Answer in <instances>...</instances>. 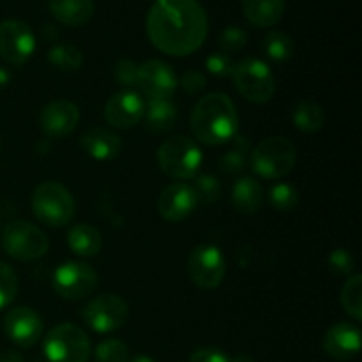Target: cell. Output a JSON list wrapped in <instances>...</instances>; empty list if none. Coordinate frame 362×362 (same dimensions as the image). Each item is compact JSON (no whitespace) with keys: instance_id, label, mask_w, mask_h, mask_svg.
Segmentation results:
<instances>
[{"instance_id":"cell-38","label":"cell","mask_w":362,"mask_h":362,"mask_svg":"<svg viewBox=\"0 0 362 362\" xmlns=\"http://www.w3.org/2000/svg\"><path fill=\"white\" fill-rule=\"evenodd\" d=\"M180 87L186 94H198L205 88V76L200 71H187L182 78H180Z\"/></svg>"},{"instance_id":"cell-43","label":"cell","mask_w":362,"mask_h":362,"mask_svg":"<svg viewBox=\"0 0 362 362\" xmlns=\"http://www.w3.org/2000/svg\"><path fill=\"white\" fill-rule=\"evenodd\" d=\"M230 362H255L253 357L247 356V354H239V356H235L233 359H230Z\"/></svg>"},{"instance_id":"cell-25","label":"cell","mask_w":362,"mask_h":362,"mask_svg":"<svg viewBox=\"0 0 362 362\" xmlns=\"http://www.w3.org/2000/svg\"><path fill=\"white\" fill-rule=\"evenodd\" d=\"M292 119L297 129L303 131V133H317L324 127L325 113L318 103L311 101V99H304V101L297 103Z\"/></svg>"},{"instance_id":"cell-13","label":"cell","mask_w":362,"mask_h":362,"mask_svg":"<svg viewBox=\"0 0 362 362\" xmlns=\"http://www.w3.org/2000/svg\"><path fill=\"white\" fill-rule=\"evenodd\" d=\"M136 87L148 99H172L179 87L175 73L163 60H147L138 66Z\"/></svg>"},{"instance_id":"cell-39","label":"cell","mask_w":362,"mask_h":362,"mask_svg":"<svg viewBox=\"0 0 362 362\" xmlns=\"http://www.w3.org/2000/svg\"><path fill=\"white\" fill-rule=\"evenodd\" d=\"M189 362H230V357L218 349H198L191 354Z\"/></svg>"},{"instance_id":"cell-1","label":"cell","mask_w":362,"mask_h":362,"mask_svg":"<svg viewBox=\"0 0 362 362\" xmlns=\"http://www.w3.org/2000/svg\"><path fill=\"white\" fill-rule=\"evenodd\" d=\"M207 13L198 0H156L147 16V35L159 52L186 57L204 45Z\"/></svg>"},{"instance_id":"cell-2","label":"cell","mask_w":362,"mask_h":362,"mask_svg":"<svg viewBox=\"0 0 362 362\" xmlns=\"http://www.w3.org/2000/svg\"><path fill=\"white\" fill-rule=\"evenodd\" d=\"M235 105L232 99L221 92L204 95L191 113V131L198 141L211 147L226 144L237 136Z\"/></svg>"},{"instance_id":"cell-23","label":"cell","mask_w":362,"mask_h":362,"mask_svg":"<svg viewBox=\"0 0 362 362\" xmlns=\"http://www.w3.org/2000/svg\"><path fill=\"white\" fill-rule=\"evenodd\" d=\"M232 204L240 214H255L264 204V189L255 177H243L237 180L232 191Z\"/></svg>"},{"instance_id":"cell-26","label":"cell","mask_w":362,"mask_h":362,"mask_svg":"<svg viewBox=\"0 0 362 362\" xmlns=\"http://www.w3.org/2000/svg\"><path fill=\"white\" fill-rule=\"evenodd\" d=\"M251 156V145L246 138L235 136L233 138V147L223 154V158L219 159V166L225 173L230 175H239L246 170L247 163H250Z\"/></svg>"},{"instance_id":"cell-31","label":"cell","mask_w":362,"mask_h":362,"mask_svg":"<svg viewBox=\"0 0 362 362\" xmlns=\"http://www.w3.org/2000/svg\"><path fill=\"white\" fill-rule=\"evenodd\" d=\"M95 362H127L129 361V349L120 339H105L95 346Z\"/></svg>"},{"instance_id":"cell-35","label":"cell","mask_w":362,"mask_h":362,"mask_svg":"<svg viewBox=\"0 0 362 362\" xmlns=\"http://www.w3.org/2000/svg\"><path fill=\"white\" fill-rule=\"evenodd\" d=\"M205 67L211 74L214 76H230L232 74V67H233V60L232 57L226 55L223 52H216L211 53V55L205 59Z\"/></svg>"},{"instance_id":"cell-8","label":"cell","mask_w":362,"mask_h":362,"mask_svg":"<svg viewBox=\"0 0 362 362\" xmlns=\"http://www.w3.org/2000/svg\"><path fill=\"white\" fill-rule=\"evenodd\" d=\"M2 247L20 262H34L48 253V237L39 226L28 221H11L2 232Z\"/></svg>"},{"instance_id":"cell-24","label":"cell","mask_w":362,"mask_h":362,"mask_svg":"<svg viewBox=\"0 0 362 362\" xmlns=\"http://www.w3.org/2000/svg\"><path fill=\"white\" fill-rule=\"evenodd\" d=\"M67 244L71 251L80 257H95L103 247V237L98 228L90 226L88 223H80L74 225L67 233Z\"/></svg>"},{"instance_id":"cell-28","label":"cell","mask_w":362,"mask_h":362,"mask_svg":"<svg viewBox=\"0 0 362 362\" xmlns=\"http://www.w3.org/2000/svg\"><path fill=\"white\" fill-rule=\"evenodd\" d=\"M48 60L64 73H73L83 66V53L73 45H55L48 52Z\"/></svg>"},{"instance_id":"cell-21","label":"cell","mask_w":362,"mask_h":362,"mask_svg":"<svg viewBox=\"0 0 362 362\" xmlns=\"http://www.w3.org/2000/svg\"><path fill=\"white\" fill-rule=\"evenodd\" d=\"M285 0H243V13L251 25L274 27L285 14Z\"/></svg>"},{"instance_id":"cell-12","label":"cell","mask_w":362,"mask_h":362,"mask_svg":"<svg viewBox=\"0 0 362 362\" xmlns=\"http://www.w3.org/2000/svg\"><path fill=\"white\" fill-rule=\"evenodd\" d=\"M35 49V35L21 20L0 21V57L11 66H23Z\"/></svg>"},{"instance_id":"cell-29","label":"cell","mask_w":362,"mask_h":362,"mask_svg":"<svg viewBox=\"0 0 362 362\" xmlns=\"http://www.w3.org/2000/svg\"><path fill=\"white\" fill-rule=\"evenodd\" d=\"M341 306L356 322L362 320V276L354 274L341 288Z\"/></svg>"},{"instance_id":"cell-19","label":"cell","mask_w":362,"mask_h":362,"mask_svg":"<svg viewBox=\"0 0 362 362\" xmlns=\"http://www.w3.org/2000/svg\"><path fill=\"white\" fill-rule=\"evenodd\" d=\"M80 145L85 154L90 156L98 161H110V159L119 158L122 152V140L117 133L106 129V127H94L88 129L80 138Z\"/></svg>"},{"instance_id":"cell-40","label":"cell","mask_w":362,"mask_h":362,"mask_svg":"<svg viewBox=\"0 0 362 362\" xmlns=\"http://www.w3.org/2000/svg\"><path fill=\"white\" fill-rule=\"evenodd\" d=\"M0 362H23V356L16 350H6L0 354Z\"/></svg>"},{"instance_id":"cell-32","label":"cell","mask_w":362,"mask_h":362,"mask_svg":"<svg viewBox=\"0 0 362 362\" xmlns=\"http://www.w3.org/2000/svg\"><path fill=\"white\" fill-rule=\"evenodd\" d=\"M218 45L221 48V52L226 53V55L243 52L244 46L247 45V32L244 28L235 27V25H230V27H226L219 34Z\"/></svg>"},{"instance_id":"cell-41","label":"cell","mask_w":362,"mask_h":362,"mask_svg":"<svg viewBox=\"0 0 362 362\" xmlns=\"http://www.w3.org/2000/svg\"><path fill=\"white\" fill-rule=\"evenodd\" d=\"M9 81H11V73L6 69V67L0 66V88L7 87V85H9Z\"/></svg>"},{"instance_id":"cell-44","label":"cell","mask_w":362,"mask_h":362,"mask_svg":"<svg viewBox=\"0 0 362 362\" xmlns=\"http://www.w3.org/2000/svg\"><path fill=\"white\" fill-rule=\"evenodd\" d=\"M127 362H156V361L152 359V357H148V356H136V357H133V359H129Z\"/></svg>"},{"instance_id":"cell-45","label":"cell","mask_w":362,"mask_h":362,"mask_svg":"<svg viewBox=\"0 0 362 362\" xmlns=\"http://www.w3.org/2000/svg\"><path fill=\"white\" fill-rule=\"evenodd\" d=\"M0 148H2V141H0Z\"/></svg>"},{"instance_id":"cell-4","label":"cell","mask_w":362,"mask_h":362,"mask_svg":"<svg viewBox=\"0 0 362 362\" xmlns=\"http://www.w3.org/2000/svg\"><path fill=\"white\" fill-rule=\"evenodd\" d=\"M296 145L285 136H269L251 151L250 165L257 175L274 180L288 175L296 166Z\"/></svg>"},{"instance_id":"cell-3","label":"cell","mask_w":362,"mask_h":362,"mask_svg":"<svg viewBox=\"0 0 362 362\" xmlns=\"http://www.w3.org/2000/svg\"><path fill=\"white\" fill-rule=\"evenodd\" d=\"M32 211L39 223L52 228H60L69 225L74 218L76 204L71 191L64 184L46 180L39 184L32 194Z\"/></svg>"},{"instance_id":"cell-42","label":"cell","mask_w":362,"mask_h":362,"mask_svg":"<svg viewBox=\"0 0 362 362\" xmlns=\"http://www.w3.org/2000/svg\"><path fill=\"white\" fill-rule=\"evenodd\" d=\"M42 35H45V39H57V28L55 27H52V25H45V27H42Z\"/></svg>"},{"instance_id":"cell-20","label":"cell","mask_w":362,"mask_h":362,"mask_svg":"<svg viewBox=\"0 0 362 362\" xmlns=\"http://www.w3.org/2000/svg\"><path fill=\"white\" fill-rule=\"evenodd\" d=\"M48 7L53 18L67 27H81L95 13L94 0H48Z\"/></svg>"},{"instance_id":"cell-11","label":"cell","mask_w":362,"mask_h":362,"mask_svg":"<svg viewBox=\"0 0 362 362\" xmlns=\"http://www.w3.org/2000/svg\"><path fill=\"white\" fill-rule=\"evenodd\" d=\"M187 272L193 281L202 290H214L225 279L226 264L221 250L212 244H200L194 247L187 260Z\"/></svg>"},{"instance_id":"cell-30","label":"cell","mask_w":362,"mask_h":362,"mask_svg":"<svg viewBox=\"0 0 362 362\" xmlns=\"http://www.w3.org/2000/svg\"><path fill=\"white\" fill-rule=\"evenodd\" d=\"M269 202H271V205L278 212H290L297 207V204H299V193H297L296 187L290 186V184H276V186L271 187Z\"/></svg>"},{"instance_id":"cell-15","label":"cell","mask_w":362,"mask_h":362,"mask_svg":"<svg viewBox=\"0 0 362 362\" xmlns=\"http://www.w3.org/2000/svg\"><path fill=\"white\" fill-rule=\"evenodd\" d=\"M80 122V110L67 99L48 103L39 113V127L49 138H62L73 133Z\"/></svg>"},{"instance_id":"cell-22","label":"cell","mask_w":362,"mask_h":362,"mask_svg":"<svg viewBox=\"0 0 362 362\" xmlns=\"http://www.w3.org/2000/svg\"><path fill=\"white\" fill-rule=\"evenodd\" d=\"M145 126L151 133H168L175 127L179 113L172 99H148L144 112Z\"/></svg>"},{"instance_id":"cell-16","label":"cell","mask_w":362,"mask_h":362,"mask_svg":"<svg viewBox=\"0 0 362 362\" xmlns=\"http://www.w3.org/2000/svg\"><path fill=\"white\" fill-rule=\"evenodd\" d=\"M145 103L133 90H120L108 99L105 106L106 122L117 129H131L144 119Z\"/></svg>"},{"instance_id":"cell-36","label":"cell","mask_w":362,"mask_h":362,"mask_svg":"<svg viewBox=\"0 0 362 362\" xmlns=\"http://www.w3.org/2000/svg\"><path fill=\"white\" fill-rule=\"evenodd\" d=\"M115 78L124 87H136L138 64L131 59H120L115 66Z\"/></svg>"},{"instance_id":"cell-14","label":"cell","mask_w":362,"mask_h":362,"mask_svg":"<svg viewBox=\"0 0 362 362\" xmlns=\"http://www.w3.org/2000/svg\"><path fill=\"white\" fill-rule=\"evenodd\" d=\"M4 331L14 345L21 346V349H30L41 339L42 320L37 311L32 308H14L6 315Z\"/></svg>"},{"instance_id":"cell-33","label":"cell","mask_w":362,"mask_h":362,"mask_svg":"<svg viewBox=\"0 0 362 362\" xmlns=\"http://www.w3.org/2000/svg\"><path fill=\"white\" fill-rule=\"evenodd\" d=\"M18 288H20V285H18L16 272L13 271L9 264L0 262V310L13 303Z\"/></svg>"},{"instance_id":"cell-37","label":"cell","mask_w":362,"mask_h":362,"mask_svg":"<svg viewBox=\"0 0 362 362\" xmlns=\"http://www.w3.org/2000/svg\"><path fill=\"white\" fill-rule=\"evenodd\" d=\"M329 267L336 272V274H350L356 267V260H354L352 253L346 250H334L329 255Z\"/></svg>"},{"instance_id":"cell-7","label":"cell","mask_w":362,"mask_h":362,"mask_svg":"<svg viewBox=\"0 0 362 362\" xmlns=\"http://www.w3.org/2000/svg\"><path fill=\"white\" fill-rule=\"evenodd\" d=\"M45 356L49 362H88L90 339L78 325L59 324L46 334Z\"/></svg>"},{"instance_id":"cell-34","label":"cell","mask_w":362,"mask_h":362,"mask_svg":"<svg viewBox=\"0 0 362 362\" xmlns=\"http://www.w3.org/2000/svg\"><path fill=\"white\" fill-rule=\"evenodd\" d=\"M191 187H193L198 202L214 204L221 197V182L218 180V177L209 175V173L197 177V180H194V184Z\"/></svg>"},{"instance_id":"cell-10","label":"cell","mask_w":362,"mask_h":362,"mask_svg":"<svg viewBox=\"0 0 362 362\" xmlns=\"http://www.w3.org/2000/svg\"><path fill=\"white\" fill-rule=\"evenodd\" d=\"M52 286L67 300H81L98 288V272L85 262H67L53 272Z\"/></svg>"},{"instance_id":"cell-9","label":"cell","mask_w":362,"mask_h":362,"mask_svg":"<svg viewBox=\"0 0 362 362\" xmlns=\"http://www.w3.org/2000/svg\"><path fill=\"white\" fill-rule=\"evenodd\" d=\"M129 317V306L115 293H103L81 310V318L92 331L108 334L122 327Z\"/></svg>"},{"instance_id":"cell-5","label":"cell","mask_w":362,"mask_h":362,"mask_svg":"<svg viewBox=\"0 0 362 362\" xmlns=\"http://www.w3.org/2000/svg\"><path fill=\"white\" fill-rule=\"evenodd\" d=\"M158 165L165 175L177 182L193 179L202 166V151L187 136H172L158 151Z\"/></svg>"},{"instance_id":"cell-27","label":"cell","mask_w":362,"mask_h":362,"mask_svg":"<svg viewBox=\"0 0 362 362\" xmlns=\"http://www.w3.org/2000/svg\"><path fill=\"white\" fill-rule=\"evenodd\" d=\"M262 49L274 62H286L293 55V41L286 32L271 30L262 41Z\"/></svg>"},{"instance_id":"cell-6","label":"cell","mask_w":362,"mask_h":362,"mask_svg":"<svg viewBox=\"0 0 362 362\" xmlns=\"http://www.w3.org/2000/svg\"><path fill=\"white\" fill-rule=\"evenodd\" d=\"M230 76L239 94L255 105L269 103L276 92V80L271 67L255 57L233 62Z\"/></svg>"},{"instance_id":"cell-18","label":"cell","mask_w":362,"mask_h":362,"mask_svg":"<svg viewBox=\"0 0 362 362\" xmlns=\"http://www.w3.org/2000/svg\"><path fill=\"white\" fill-rule=\"evenodd\" d=\"M361 329L356 324L338 322L324 336V352L331 359L350 361L361 352Z\"/></svg>"},{"instance_id":"cell-17","label":"cell","mask_w":362,"mask_h":362,"mask_svg":"<svg viewBox=\"0 0 362 362\" xmlns=\"http://www.w3.org/2000/svg\"><path fill=\"white\" fill-rule=\"evenodd\" d=\"M198 198L187 182H172L163 189L158 200V211L168 223H179L193 214Z\"/></svg>"}]
</instances>
